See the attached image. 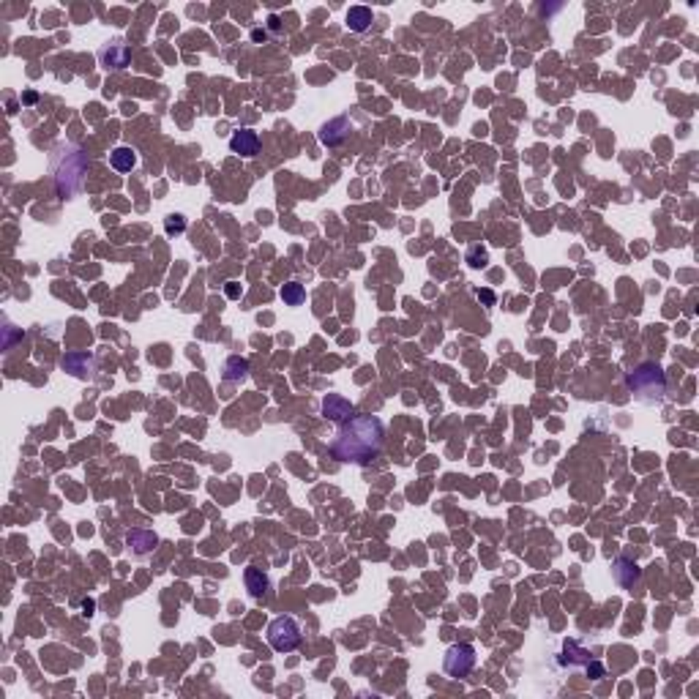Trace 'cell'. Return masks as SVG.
<instances>
[{"instance_id": "cell-6", "label": "cell", "mask_w": 699, "mask_h": 699, "mask_svg": "<svg viewBox=\"0 0 699 699\" xmlns=\"http://www.w3.org/2000/svg\"><path fill=\"white\" fill-rule=\"evenodd\" d=\"M322 415H325L328 421H334V424H345V421H350V418L355 415V407H352V402L345 399V396L328 393V396L322 399Z\"/></svg>"}, {"instance_id": "cell-21", "label": "cell", "mask_w": 699, "mask_h": 699, "mask_svg": "<svg viewBox=\"0 0 699 699\" xmlns=\"http://www.w3.org/2000/svg\"><path fill=\"white\" fill-rule=\"evenodd\" d=\"M467 262H470L473 268H481V265H486V252H483V249H470V254H467Z\"/></svg>"}, {"instance_id": "cell-7", "label": "cell", "mask_w": 699, "mask_h": 699, "mask_svg": "<svg viewBox=\"0 0 699 699\" xmlns=\"http://www.w3.org/2000/svg\"><path fill=\"white\" fill-rule=\"evenodd\" d=\"M230 150L238 153V156H243V159L257 156V153H260V134L252 129L232 131V137H230Z\"/></svg>"}, {"instance_id": "cell-19", "label": "cell", "mask_w": 699, "mask_h": 699, "mask_svg": "<svg viewBox=\"0 0 699 699\" xmlns=\"http://www.w3.org/2000/svg\"><path fill=\"white\" fill-rule=\"evenodd\" d=\"M164 230H167V235H180V232H186V218L180 216V214H170V216L164 218Z\"/></svg>"}, {"instance_id": "cell-1", "label": "cell", "mask_w": 699, "mask_h": 699, "mask_svg": "<svg viewBox=\"0 0 699 699\" xmlns=\"http://www.w3.org/2000/svg\"><path fill=\"white\" fill-rule=\"evenodd\" d=\"M386 442V426L377 415H352L339 424L331 440V456L345 465H369Z\"/></svg>"}, {"instance_id": "cell-13", "label": "cell", "mask_w": 699, "mask_h": 699, "mask_svg": "<svg viewBox=\"0 0 699 699\" xmlns=\"http://www.w3.org/2000/svg\"><path fill=\"white\" fill-rule=\"evenodd\" d=\"M227 383H241L249 377V361L241 358V355H230L224 361V374H221Z\"/></svg>"}, {"instance_id": "cell-15", "label": "cell", "mask_w": 699, "mask_h": 699, "mask_svg": "<svg viewBox=\"0 0 699 699\" xmlns=\"http://www.w3.org/2000/svg\"><path fill=\"white\" fill-rule=\"evenodd\" d=\"M614 579H617L623 587H634V582H639V579H642V571H639L637 563H631V560L620 558V560L614 563Z\"/></svg>"}, {"instance_id": "cell-4", "label": "cell", "mask_w": 699, "mask_h": 699, "mask_svg": "<svg viewBox=\"0 0 699 699\" xmlns=\"http://www.w3.org/2000/svg\"><path fill=\"white\" fill-rule=\"evenodd\" d=\"M268 645L276 650V653H293L298 645H301V625L295 617H276L270 625H268Z\"/></svg>"}, {"instance_id": "cell-22", "label": "cell", "mask_w": 699, "mask_h": 699, "mask_svg": "<svg viewBox=\"0 0 699 699\" xmlns=\"http://www.w3.org/2000/svg\"><path fill=\"white\" fill-rule=\"evenodd\" d=\"M224 293H227V298H232V301H238L241 295H243V287L238 284V282H227V287H224Z\"/></svg>"}, {"instance_id": "cell-3", "label": "cell", "mask_w": 699, "mask_h": 699, "mask_svg": "<svg viewBox=\"0 0 699 699\" xmlns=\"http://www.w3.org/2000/svg\"><path fill=\"white\" fill-rule=\"evenodd\" d=\"M87 170V156L80 148H66L60 153V162L55 167V186H58V197H71L80 186H83V175Z\"/></svg>"}, {"instance_id": "cell-17", "label": "cell", "mask_w": 699, "mask_h": 699, "mask_svg": "<svg viewBox=\"0 0 699 699\" xmlns=\"http://www.w3.org/2000/svg\"><path fill=\"white\" fill-rule=\"evenodd\" d=\"M282 301H284L287 306H301L306 301L304 284H298V282H287V284L282 287Z\"/></svg>"}, {"instance_id": "cell-2", "label": "cell", "mask_w": 699, "mask_h": 699, "mask_svg": "<svg viewBox=\"0 0 699 699\" xmlns=\"http://www.w3.org/2000/svg\"><path fill=\"white\" fill-rule=\"evenodd\" d=\"M628 391L634 393L639 402H661L666 396V374L658 363H639L628 377H625Z\"/></svg>"}, {"instance_id": "cell-18", "label": "cell", "mask_w": 699, "mask_h": 699, "mask_svg": "<svg viewBox=\"0 0 699 699\" xmlns=\"http://www.w3.org/2000/svg\"><path fill=\"white\" fill-rule=\"evenodd\" d=\"M563 653H571V658H568V655L560 658V664H568V666H573V664H587V661H590V653L582 650L576 642H566V645H563Z\"/></svg>"}, {"instance_id": "cell-12", "label": "cell", "mask_w": 699, "mask_h": 699, "mask_svg": "<svg viewBox=\"0 0 699 699\" xmlns=\"http://www.w3.org/2000/svg\"><path fill=\"white\" fill-rule=\"evenodd\" d=\"M372 22H374V14L366 6H352L347 11V28L352 33H366L372 28Z\"/></svg>"}, {"instance_id": "cell-8", "label": "cell", "mask_w": 699, "mask_h": 699, "mask_svg": "<svg viewBox=\"0 0 699 699\" xmlns=\"http://www.w3.org/2000/svg\"><path fill=\"white\" fill-rule=\"evenodd\" d=\"M60 366H63L69 374H74V377H80V380H87V377L93 374V369H96V361H93L90 352H66L63 361H60Z\"/></svg>"}, {"instance_id": "cell-16", "label": "cell", "mask_w": 699, "mask_h": 699, "mask_svg": "<svg viewBox=\"0 0 699 699\" xmlns=\"http://www.w3.org/2000/svg\"><path fill=\"white\" fill-rule=\"evenodd\" d=\"M243 579H246V590L254 596V598H260V596H265V590H268V573L262 571V568H254V566H249L246 571H243Z\"/></svg>"}, {"instance_id": "cell-5", "label": "cell", "mask_w": 699, "mask_h": 699, "mask_svg": "<svg viewBox=\"0 0 699 699\" xmlns=\"http://www.w3.org/2000/svg\"><path fill=\"white\" fill-rule=\"evenodd\" d=\"M473 666H476V648H473V645L459 642V645H451V648L445 650L442 669H445L451 678H465V675L473 672Z\"/></svg>"}, {"instance_id": "cell-24", "label": "cell", "mask_w": 699, "mask_h": 699, "mask_svg": "<svg viewBox=\"0 0 699 699\" xmlns=\"http://www.w3.org/2000/svg\"><path fill=\"white\" fill-rule=\"evenodd\" d=\"M83 607H85V614H93V601H85Z\"/></svg>"}, {"instance_id": "cell-11", "label": "cell", "mask_w": 699, "mask_h": 699, "mask_svg": "<svg viewBox=\"0 0 699 699\" xmlns=\"http://www.w3.org/2000/svg\"><path fill=\"white\" fill-rule=\"evenodd\" d=\"M350 131H352V123H350V118H334V121H328L322 129H320V142L322 145H328V148H334V145H339V142H345L350 137Z\"/></svg>"}, {"instance_id": "cell-23", "label": "cell", "mask_w": 699, "mask_h": 699, "mask_svg": "<svg viewBox=\"0 0 699 699\" xmlns=\"http://www.w3.org/2000/svg\"><path fill=\"white\" fill-rule=\"evenodd\" d=\"M478 301H483L486 306H494V293L492 290H478Z\"/></svg>"}, {"instance_id": "cell-20", "label": "cell", "mask_w": 699, "mask_h": 699, "mask_svg": "<svg viewBox=\"0 0 699 699\" xmlns=\"http://www.w3.org/2000/svg\"><path fill=\"white\" fill-rule=\"evenodd\" d=\"M585 669H587V675H590L593 680L604 678V664H601V661H587V664H585Z\"/></svg>"}, {"instance_id": "cell-14", "label": "cell", "mask_w": 699, "mask_h": 699, "mask_svg": "<svg viewBox=\"0 0 699 699\" xmlns=\"http://www.w3.org/2000/svg\"><path fill=\"white\" fill-rule=\"evenodd\" d=\"M110 164L118 170V173H131L137 167V150L129 148V145H121L110 153Z\"/></svg>"}, {"instance_id": "cell-10", "label": "cell", "mask_w": 699, "mask_h": 699, "mask_svg": "<svg viewBox=\"0 0 699 699\" xmlns=\"http://www.w3.org/2000/svg\"><path fill=\"white\" fill-rule=\"evenodd\" d=\"M98 60H101V66L104 69H112V71H118V69H126L131 60V52L126 44L115 42V44H107L101 52H98Z\"/></svg>"}, {"instance_id": "cell-9", "label": "cell", "mask_w": 699, "mask_h": 699, "mask_svg": "<svg viewBox=\"0 0 699 699\" xmlns=\"http://www.w3.org/2000/svg\"><path fill=\"white\" fill-rule=\"evenodd\" d=\"M126 546H129L131 555L145 558V555H150L159 546V535L153 530H131L129 535H126Z\"/></svg>"}]
</instances>
